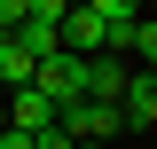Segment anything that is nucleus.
<instances>
[{
	"label": "nucleus",
	"instance_id": "1",
	"mask_svg": "<svg viewBox=\"0 0 157 149\" xmlns=\"http://www.w3.org/2000/svg\"><path fill=\"white\" fill-rule=\"evenodd\" d=\"M55 126L71 133L78 149H110V141H118V126H126V118H118V102H86V94H78L71 110H55Z\"/></svg>",
	"mask_w": 157,
	"mask_h": 149
},
{
	"label": "nucleus",
	"instance_id": "2",
	"mask_svg": "<svg viewBox=\"0 0 157 149\" xmlns=\"http://www.w3.org/2000/svg\"><path fill=\"white\" fill-rule=\"evenodd\" d=\"M32 94L47 102V110H71L78 94H86V63H78V55H47L32 71Z\"/></svg>",
	"mask_w": 157,
	"mask_h": 149
},
{
	"label": "nucleus",
	"instance_id": "3",
	"mask_svg": "<svg viewBox=\"0 0 157 149\" xmlns=\"http://www.w3.org/2000/svg\"><path fill=\"white\" fill-rule=\"evenodd\" d=\"M118 118H126V126H141V133L157 126V71H134V78H126V94H118Z\"/></svg>",
	"mask_w": 157,
	"mask_h": 149
},
{
	"label": "nucleus",
	"instance_id": "4",
	"mask_svg": "<svg viewBox=\"0 0 157 149\" xmlns=\"http://www.w3.org/2000/svg\"><path fill=\"white\" fill-rule=\"evenodd\" d=\"M126 78H134V63H126V55H86V102H118Z\"/></svg>",
	"mask_w": 157,
	"mask_h": 149
},
{
	"label": "nucleus",
	"instance_id": "5",
	"mask_svg": "<svg viewBox=\"0 0 157 149\" xmlns=\"http://www.w3.org/2000/svg\"><path fill=\"white\" fill-rule=\"evenodd\" d=\"M0 102H8V126H16V133H32V141H39L47 126H55V110H47V102H39L32 86H24V94H0Z\"/></svg>",
	"mask_w": 157,
	"mask_h": 149
},
{
	"label": "nucleus",
	"instance_id": "6",
	"mask_svg": "<svg viewBox=\"0 0 157 149\" xmlns=\"http://www.w3.org/2000/svg\"><path fill=\"white\" fill-rule=\"evenodd\" d=\"M16 47L32 55V71H39L47 55H63V32H55V24H16Z\"/></svg>",
	"mask_w": 157,
	"mask_h": 149
}]
</instances>
